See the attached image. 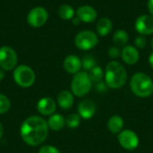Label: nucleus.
<instances>
[{"instance_id": "nucleus-1", "label": "nucleus", "mask_w": 153, "mask_h": 153, "mask_svg": "<svg viewBox=\"0 0 153 153\" xmlns=\"http://www.w3.org/2000/svg\"><path fill=\"white\" fill-rule=\"evenodd\" d=\"M47 121L39 116H31L26 118L20 128V134L25 143L30 146L42 144L48 134Z\"/></svg>"}, {"instance_id": "nucleus-2", "label": "nucleus", "mask_w": 153, "mask_h": 153, "mask_svg": "<svg viewBox=\"0 0 153 153\" xmlns=\"http://www.w3.org/2000/svg\"><path fill=\"white\" fill-rule=\"evenodd\" d=\"M104 76L106 84L111 89H119L123 87L127 80L126 68L117 61H111L107 65Z\"/></svg>"}, {"instance_id": "nucleus-3", "label": "nucleus", "mask_w": 153, "mask_h": 153, "mask_svg": "<svg viewBox=\"0 0 153 153\" xmlns=\"http://www.w3.org/2000/svg\"><path fill=\"white\" fill-rule=\"evenodd\" d=\"M130 86L133 92L141 98L150 97L153 93V82L144 73H136L133 75Z\"/></svg>"}, {"instance_id": "nucleus-4", "label": "nucleus", "mask_w": 153, "mask_h": 153, "mask_svg": "<svg viewBox=\"0 0 153 153\" xmlns=\"http://www.w3.org/2000/svg\"><path fill=\"white\" fill-rule=\"evenodd\" d=\"M91 87L92 82L86 72H78L74 74L72 80L71 89L75 96L82 97L86 95L91 90Z\"/></svg>"}, {"instance_id": "nucleus-5", "label": "nucleus", "mask_w": 153, "mask_h": 153, "mask_svg": "<svg viewBox=\"0 0 153 153\" xmlns=\"http://www.w3.org/2000/svg\"><path fill=\"white\" fill-rule=\"evenodd\" d=\"M13 77L14 82L22 88H29L33 85L36 75L34 71L28 65H21L14 68Z\"/></svg>"}, {"instance_id": "nucleus-6", "label": "nucleus", "mask_w": 153, "mask_h": 153, "mask_svg": "<svg viewBox=\"0 0 153 153\" xmlns=\"http://www.w3.org/2000/svg\"><path fill=\"white\" fill-rule=\"evenodd\" d=\"M99 43L98 35L92 30H82L77 33L74 38L75 46L81 50H90L96 47Z\"/></svg>"}, {"instance_id": "nucleus-7", "label": "nucleus", "mask_w": 153, "mask_h": 153, "mask_svg": "<svg viewBox=\"0 0 153 153\" xmlns=\"http://www.w3.org/2000/svg\"><path fill=\"white\" fill-rule=\"evenodd\" d=\"M17 54L13 48L8 46L0 48V68L4 71L13 70L17 64Z\"/></svg>"}, {"instance_id": "nucleus-8", "label": "nucleus", "mask_w": 153, "mask_h": 153, "mask_svg": "<svg viewBox=\"0 0 153 153\" xmlns=\"http://www.w3.org/2000/svg\"><path fill=\"white\" fill-rule=\"evenodd\" d=\"M48 19V11L42 6H36L32 8L27 16L28 23L33 28H39L44 25Z\"/></svg>"}, {"instance_id": "nucleus-9", "label": "nucleus", "mask_w": 153, "mask_h": 153, "mask_svg": "<svg viewBox=\"0 0 153 153\" xmlns=\"http://www.w3.org/2000/svg\"><path fill=\"white\" fill-rule=\"evenodd\" d=\"M118 142L123 148L132 151L137 148L139 144V138L134 131L124 130L118 134Z\"/></svg>"}, {"instance_id": "nucleus-10", "label": "nucleus", "mask_w": 153, "mask_h": 153, "mask_svg": "<svg viewBox=\"0 0 153 153\" xmlns=\"http://www.w3.org/2000/svg\"><path fill=\"white\" fill-rule=\"evenodd\" d=\"M134 28L141 35L153 34V16L151 14L140 15L135 21Z\"/></svg>"}, {"instance_id": "nucleus-11", "label": "nucleus", "mask_w": 153, "mask_h": 153, "mask_svg": "<svg viewBox=\"0 0 153 153\" xmlns=\"http://www.w3.org/2000/svg\"><path fill=\"white\" fill-rule=\"evenodd\" d=\"M76 16L81 20L82 22L85 23H91L94 21H96L98 13L95 8H93L91 5L84 4L78 7V9L75 12Z\"/></svg>"}, {"instance_id": "nucleus-12", "label": "nucleus", "mask_w": 153, "mask_h": 153, "mask_svg": "<svg viewBox=\"0 0 153 153\" xmlns=\"http://www.w3.org/2000/svg\"><path fill=\"white\" fill-rule=\"evenodd\" d=\"M122 60L127 65H134L139 61L140 53L138 48L134 46H125L121 50Z\"/></svg>"}, {"instance_id": "nucleus-13", "label": "nucleus", "mask_w": 153, "mask_h": 153, "mask_svg": "<svg viewBox=\"0 0 153 153\" xmlns=\"http://www.w3.org/2000/svg\"><path fill=\"white\" fill-rule=\"evenodd\" d=\"M56 108V104L55 100L51 98L45 97L39 100L37 104V109L39 113L43 116H51Z\"/></svg>"}, {"instance_id": "nucleus-14", "label": "nucleus", "mask_w": 153, "mask_h": 153, "mask_svg": "<svg viewBox=\"0 0 153 153\" xmlns=\"http://www.w3.org/2000/svg\"><path fill=\"white\" fill-rule=\"evenodd\" d=\"M78 112L83 119L91 118L96 112V105L91 100H84L78 106Z\"/></svg>"}, {"instance_id": "nucleus-15", "label": "nucleus", "mask_w": 153, "mask_h": 153, "mask_svg": "<svg viewBox=\"0 0 153 153\" xmlns=\"http://www.w3.org/2000/svg\"><path fill=\"white\" fill-rule=\"evenodd\" d=\"M64 68L69 74H77L82 68V60L75 55H69L64 60Z\"/></svg>"}, {"instance_id": "nucleus-16", "label": "nucleus", "mask_w": 153, "mask_h": 153, "mask_svg": "<svg viewBox=\"0 0 153 153\" xmlns=\"http://www.w3.org/2000/svg\"><path fill=\"white\" fill-rule=\"evenodd\" d=\"M112 27H113V23L109 18L108 17L100 18L96 23L97 34L100 37H106L111 31Z\"/></svg>"}, {"instance_id": "nucleus-17", "label": "nucleus", "mask_w": 153, "mask_h": 153, "mask_svg": "<svg viewBox=\"0 0 153 153\" xmlns=\"http://www.w3.org/2000/svg\"><path fill=\"white\" fill-rule=\"evenodd\" d=\"M57 103L63 109H69L74 104V96L68 91H62L57 96Z\"/></svg>"}, {"instance_id": "nucleus-18", "label": "nucleus", "mask_w": 153, "mask_h": 153, "mask_svg": "<svg viewBox=\"0 0 153 153\" xmlns=\"http://www.w3.org/2000/svg\"><path fill=\"white\" fill-rule=\"evenodd\" d=\"M48 127L51 130L54 131H60L61 129H63V127L65 125V120L64 118V117L60 114H54L51 115L48 118V120L47 121Z\"/></svg>"}, {"instance_id": "nucleus-19", "label": "nucleus", "mask_w": 153, "mask_h": 153, "mask_svg": "<svg viewBox=\"0 0 153 153\" xmlns=\"http://www.w3.org/2000/svg\"><path fill=\"white\" fill-rule=\"evenodd\" d=\"M124 126V120L119 116H113L108 121V127L113 134H119Z\"/></svg>"}, {"instance_id": "nucleus-20", "label": "nucleus", "mask_w": 153, "mask_h": 153, "mask_svg": "<svg viewBox=\"0 0 153 153\" xmlns=\"http://www.w3.org/2000/svg\"><path fill=\"white\" fill-rule=\"evenodd\" d=\"M129 40L128 33L124 30H118L113 35V42L117 47H125Z\"/></svg>"}, {"instance_id": "nucleus-21", "label": "nucleus", "mask_w": 153, "mask_h": 153, "mask_svg": "<svg viewBox=\"0 0 153 153\" xmlns=\"http://www.w3.org/2000/svg\"><path fill=\"white\" fill-rule=\"evenodd\" d=\"M74 14V9L70 4H63L58 9V15L63 20H72Z\"/></svg>"}, {"instance_id": "nucleus-22", "label": "nucleus", "mask_w": 153, "mask_h": 153, "mask_svg": "<svg viewBox=\"0 0 153 153\" xmlns=\"http://www.w3.org/2000/svg\"><path fill=\"white\" fill-rule=\"evenodd\" d=\"M88 74H89L90 79L91 80V82H96V83L102 82V79L104 77V74H103V71H102L101 67H100L98 65H96L92 69H91L90 73Z\"/></svg>"}, {"instance_id": "nucleus-23", "label": "nucleus", "mask_w": 153, "mask_h": 153, "mask_svg": "<svg viewBox=\"0 0 153 153\" xmlns=\"http://www.w3.org/2000/svg\"><path fill=\"white\" fill-rule=\"evenodd\" d=\"M94 66H96V59L92 56L87 55L82 59V67L85 71H90Z\"/></svg>"}, {"instance_id": "nucleus-24", "label": "nucleus", "mask_w": 153, "mask_h": 153, "mask_svg": "<svg viewBox=\"0 0 153 153\" xmlns=\"http://www.w3.org/2000/svg\"><path fill=\"white\" fill-rule=\"evenodd\" d=\"M81 122V117L79 114H71L65 119V125L69 128H76Z\"/></svg>"}, {"instance_id": "nucleus-25", "label": "nucleus", "mask_w": 153, "mask_h": 153, "mask_svg": "<svg viewBox=\"0 0 153 153\" xmlns=\"http://www.w3.org/2000/svg\"><path fill=\"white\" fill-rule=\"evenodd\" d=\"M11 108V102L9 100V99L0 93V114H4V113H6Z\"/></svg>"}, {"instance_id": "nucleus-26", "label": "nucleus", "mask_w": 153, "mask_h": 153, "mask_svg": "<svg viewBox=\"0 0 153 153\" xmlns=\"http://www.w3.org/2000/svg\"><path fill=\"white\" fill-rule=\"evenodd\" d=\"M108 55L109 57H111L113 59H116V58H118L119 56H121V50L117 46L110 47L108 48Z\"/></svg>"}, {"instance_id": "nucleus-27", "label": "nucleus", "mask_w": 153, "mask_h": 153, "mask_svg": "<svg viewBox=\"0 0 153 153\" xmlns=\"http://www.w3.org/2000/svg\"><path fill=\"white\" fill-rule=\"evenodd\" d=\"M134 45L135 48H144L147 45V39L143 35H140L138 37H136L135 40H134Z\"/></svg>"}, {"instance_id": "nucleus-28", "label": "nucleus", "mask_w": 153, "mask_h": 153, "mask_svg": "<svg viewBox=\"0 0 153 153\" xmlns=\"http://www.w3.org/2000/svg\"><path fill=\"white\" fill-rule=\"evenodd\" d=\"M38 153H61V152H60V151H59L57 148H56V147H54V146H52V145H45V146H42V147H40V148H39V152Z\"/></svg>"}, {"instance_id": "nucleus-29", "label": "nucleus", "mask_w": 153, "mask_h": 153, "mask_svg": "<svg viewBox=\"0 0 153 153\" xmlns=\"http://www.w3.org/2000/svg\"><path fill=\"white\" fill-rule=\"evenodd\" d=\"M107 84L104 83L103 82H98L97 83V91H100V92H105L107 91Z\"/></svg>"}, {"instance_id": "nucleus-30", "label": "nucleus", "mask_w": 153, "mask_h": 153, "mask_svg": "<svg viewBox=\"0 0 153 153\" xmlns=\"http://www.w3.org/2000/svg\"><path fill=\"white\" fill-rule=\"evenodd\" d=\"M148 10L151 15L153 16V0H148Z\"/></svg>"}, {"instance_id": "nucleus-31", "label": "nucleus", "mask_w": 153, "mask_h": 153, "mask_svg": "<svg viewBox=\"0 0 153 153\" xmlns=\"http://www.w3.org/2000/svg\"><path fill=\"white\" fill-rule=\"evenodd\" d=\"M81 22H82L81 20H80L77 16H75V17H74V18L72 19V23H73L74 25H79Z\"/></svg>"}, {"instance_id": "nucleus-32", "label": "nucleus", "mask_w": 153, "mask_h": 153, "mask_svg": "<svg viewBox=\"0 0 153 153\" xmlns=\"http://www.w3.org/2000/svg\"><path fill=\"white\" fill-rule=\"evenodd\" d=\"M149 63H150V65L152 66V68H153V52L150 55V57H149Z\"/></svg>"}, {"instance_id": "nucleus-33", "label": "nucleus", "mask_w": 153, "mask_h": 153, "mask_svg": "<svg viewBox=\"0 0 153 153\" xmlns=\"http://www.w3.org/2000/svg\"><path fill=\"white\" fill-rule=\"evenodd\" d=\"M4 78V72L3 69L0 68V82H1Z\"/></svg>"}, {"instance_id": "nucleus-34", "label": "nucleus", "mask_w": 153, "mask_h": 153, "mask_svg": "<svg viewBox=\"0 0 153 153\" xmlns=\"http://www.w3.org/2000/svg\"><path fill=\"white\" fill-rule=\"evenodd\" d=\"M3 134H4V127H3L2 124L0 123V139L2 138Z\"/></svg>"}, {"instance_id": "nucleus-35", "label": "nucleus", "mask_w": 153, "mask_h": 153, "mask_svg": "<svg viewBox=\"0 0 153 153\" xmlns=\"http://www.w3.org/2000/svg\"><path fill=\"white\" fill-rule=\"evenodd\" d=\"M151 47L153 48V38L152 39V42H151Z\"/></svg>"}]
</instances>
